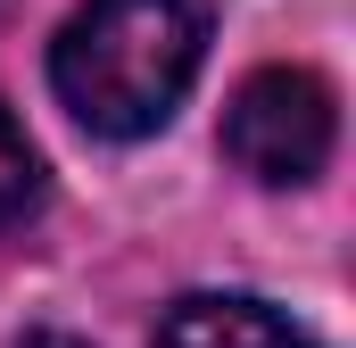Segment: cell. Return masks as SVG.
Wrapping results in <instances>:
<instances>
[{
	"label": "cell",
	"mask_w": 356,
	"mask_h": 348,
	"mask_svg": "<svg viewBox=\"0 0 356 348\" xmlns=\"http://www.w3.org/2000/svg\"><path fill=\"white\" fill-rule=\"evenodd\" d=\"M332 141H340V108L315 67H257L224 108V158L266 191L315 182L332 166Z\"/></svg>",
	"instance_id": "obj_2"
},
{
	"label": "cell",
	"mask_w": 356,
	"mask_h": 348,
	"mask_svg": "<svg viewBox=\"0 0 356 348\" xmlns=\"http://www.w3.org/2000/svg\"><path fill=\"white\" fill-rule=\"evenodd\" d=\"M207 58V0H83L50 42V84L75 125L141 141L182 108Z\"/></svg>",
	"instance_id": "obj_1"
},
{
	"label": "cell",
	"mask_w": 356,
	"mask_h": 348,
	"mask_svg": "<svg viewBox=\"0 0 356 348\" xmlns=\"http://www.w3.org/2000/svg\"><path fill=\"white\" fill-rule=\"evenodd\" d=\"M33 207H42V158H33L25 125L0 108V232H17Z\"/></svg>",
	"instance_id": "obj_4"
},
{
	"label": "cell",
	"mask_w": 356,
	"mask_h": 348,
	"mask_svg": "<svg viewBox=\"0 0 356 348\" xmlns=\"http://www.w3.org/2000/svg\"><path fill=\"white\" fill-rule=\"evenodd\" d=\"M149 348H323L307 340L290 315H273L266 299H224V290H199V299H175L158 340Z\"/></svg>",
	"instance_id": "obj_3"
},
{
	"label": "cell",
	"mask_w": 356,
	"mask_h": 348,
	"mask_svg": "<svg viewBox=\"0 0 356 348\" xmlns=\"http://www.w3.org/2000/svg\"><path fill=\"white\" fill-rule=\"evenodd\" d=\"M17 348H91V340H75V332H25Z\"/></svg>",
	"instance_id": "obj_5"
},
{
	"label": "cell",
	"mask_w": 356,
	"mask_h": 348,
	"mask_svg": "<svg viewBox=\"0 0 356 348\" xmlns=\"http://www.w3.org/2000/svg\"><path fill=\"white\" fill-rule=\"evenodd\" d=\"M8 8H17V0H0V25H8Z\"/></svg>",
	"instance_id": "obj_6"
}]
</instances>
